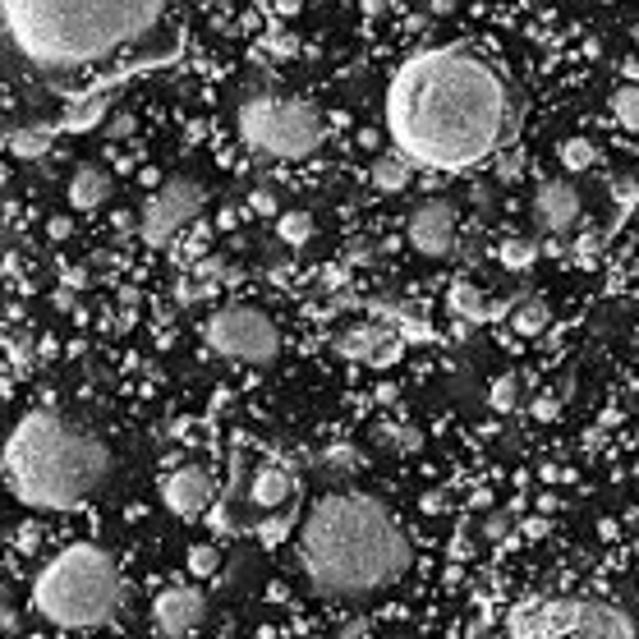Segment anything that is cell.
<instances>
[{"mask_svg":"<svg viewBox=\"0 0 639 639\" xmlns=\"http://www.w3.org/2000/svg\"><path fill=\"white\" fill-rule=\"evenodd\" d=\"M386 129L414 166L464 170L493 157L507 129V88L456 47L410 55L386 88Z\"/></svg>","mask_w":639,"mask_h":639,"instance_id":"1","label":"cell"},{"mask_svg":"<svg viewBox=\"0 0 639 639\" xmlns=\"http://www.w3.org/2000/svg\"><path fill=\"white\" fill-rule=\"evenodd\" d=\"M414 548L378 497L336 488L299 520V571L327 598H363L405 579Z\"/></svg>","mask_w":639,"mask_h":639,"instance_id":"2","label":"cell"},{"mask_svg":"<svg viewBox=\"0 0 639 639\" xmlns=\"http://www.w3.org/2000/svg\"><path fill=\"white\" fill-rule=\"evenodd\" d=\"M166 0H0L10 47L37 69H79L139 42Z\"/></svg>","mask_w":639,"mask_h":639,"instance_id":"3","label":"cell"},{"mask_svg":"<svg viewBox=\"0 0 639 639\" xmlns=\"http://www.w3.org/2000/svg\"><path fill=\"white\" fill-rule=\"evenodd\" d=\"M10 497L33 511H74L92 501L111 478L106 442L55 410H28L5 437L0 456Z\"/></svg>","mask_w":639,"mask_h":639,"instance_id":"4","label":"cell"},{"mask_svg":"<svg viewBox=\"0 0 639 639\" xmlns=\"http://www.w3.org/2000/svg\"><path fill=\"white\" fill-rule=\"evenodd\" d=\"M33 608L61 630H97L120 608V566L97 544L65 548L51 557L33 585Z\"/></svg>","mask_w":639,"mask_h":639,"instance_id":"5","label":"cell"},{"mask_svg":"<svg viewBox=\"0 0 639 639\" xmlns=\"http://www.w3.org/2000/svg\"><path fill=\"white\" fill-rule=\"evenodd\" d=\"M240 139L263 157L299 162L322 143V120L314 106L295 102V97L258 92L240 106Z\"/></svg>","mask_w":639,"mask_h":639,"instance_id":"6","label":"cell"},{"mask_svg":"<svg viewBox=\"0 0 639 639\" xmlns=\"http://www.w3.org/2000/svg\"><path fill=\"white\" fill-rule=\"evenodd\" d=\"M511 639H639L635 622L598 598H544L515 616Z\"/></svg>","mask_w":639,"mask_h":639,"instance_id":"7","label":"cell"},{"mask_svg":"<svg viewBox=\"0 0 639 639\" xmlns=\"http://www.w3.org/2000/svg\"><path fill=\"white\" fill-rule=\"evenodd\" d=\"M203 341L217 350L221 359H235V363H272L281 350V332L277 322L263 314L254 304H226L207 318L203 327Z\"/></svg>","mask_w":639,"mask_h":639,"instance_id":"8","label":"cell"},{"mask_svg":"<svg viewBox=\"0 0 639 639\" xmlns=\"http://www.w3.org/2000/svg\"><path fill=\"white\" fill-rule=\"evenodd\" d=\"M199 207H203V184H199V180H184V176L166 180V184L143 203L139 235H143L148 244H166L180 226H189L193 217H199Z\"/></svg>","mask_w":639,"mask_h":639,"instance_id":"9","label":"cell"},{"mask_svg":"<svg viewBox=\"0 0 639 639\" xmlns=\"http://www.w3.org/2000/svg\"><path fill=\"white\" fill-rule=\"evenodd\" d=\"M410 244L423 258H447L456 248V207L447 199H429L410 212Z\"/></svg>","mask_w":639,"mask_h":639,"instance_id":"10","label":"cell"},{"mask_svg":"<svg viewBox=\"0 0 639 639\" xmlns=\"http://www.w3.org/2000/svg\"><path fill=\"white\" fill-rule=\"evenodd\" d=\"M203 616H207V603H203V593L199 589H166L157 593V603H152V626H157L162 639H184L203 626Z\"/></svg>","mask_w":639,"mask_h":639,"instance_id":"11","label":"cell"},{"mask_svg":"<svg viewBox=\"0 0 639 639\" xmlns=\"http://www.w3.org/2000/svg\"><path fill=\"white\" fill-rule=\"evenodd\" d=\"M162 501L180 520H199L212 507V474L203 464H180L170 478H162Z\"/></svg>","mask_w":639,"mask_h":639,"instance_id":"12","label":"cell"},{"mask_svg":"<svg viewBox=\"0 0 639 639\" xmlns=\"http://www.w3.org/2000/svg\"><path fill=\"white\" fill-rule=\"evenodd\" d=\"M534 217L544 221L552 235H566V230L579 221V193L566 180L538 184V193H534Z\"/></svg>","mask_w":639,"mask_h":639,"instance_id":"13","label":"cell"},{"mask_svg":"<svg viewBox=\"0 0 639 639\" xmlns=\"http://www.w3.org/2000/svg\"><path fill=\"white\" fill-rule=\"evenodd\" d=\"M111 199V176L102 166H79L74 170V180H69V203L79 207V212H92V207H102Z\"/></svg>","mask_w":639,"mask_h":639,"instance_id":"14","label":"cell"},{"mask_svg":"<svg viewBox=\"0 0 639 639\" xmlns=\"http://www.w3.org/2000/svg\"><path fill=\"white\" fill-rule=\"evenodd\" d=\"M290 493H295V478H290L285 470H277V464H263V470L254 474V488H248V497H254V507H263V511L285 507Z\"/></svg>","mask_w":639,"mask_h":639,"instance_id":"15","label":"cell"},{"mask_svg":"<svg viewBox=\"0 0 639 639\" xmlns=\"http://www.w3.org/2000/svg\"><path fill=\"white\" fill-rule=\"evenodd\" d=\"M392 341L386 332H378V327H345V332H336V350L345 359H363V363H373L382 355V345Z\"/></svg>","mask_w":639,"mask_h":639,"instance_id":"16","label":"cell"},{"mask_svg":"<svg viewBox=\"0 0 639 639\" xmlns=\"http://www.w3.org/2000/svg\"><path fill=\"white\" fill-rule=\"evenodd\" d=\"M410 170H414V162L405 157V152H386V157L373 162L368 180H373V189H382V193H400L405 184H410Z\"/></svg>","mask_w":639,"mask_h":639,"instance_id":"17","label":"cell"},{"mask_svg":"<svg viewBox=\"0 0 639 639\" xmlns=\"http://www.w3.org/2000/svg\"><path fill=\"white\" fill-rule=\"evenodd\" d=\"M447 304H451V314L470 318V322H483V318L493 314V308H488V299H483V290H478V285H464V281H456V285H451Z\"/></svg>","mask_w":639,"mask_h":639,"instance_id":"18","label":"cell"},{"mask_svg":"<svg viewBox=\"0 0 639 639\" xmlns=\"http://www.w3.org/2000/svg\"><path fill=\"white\" fill-rule=\"evenodd\" d=\"M548 322H552V308L544 304V299H525L511 314V332H520V336H538V332H548Z\"/></svg>","mask_w":639,"mask_h":639,"instance_id":"19","label":"cell"},{"mask_svg":"<svg viewBox=\"0 0 639 639\" xmlns=\"http://www.w3.org/2000/svg\"><path fill=\"white\" fill-rule=\"evenodd\" d=\"M277 235L285 240V244H308L314 240V217H304V212H285V217L277 221Z\"/></svg>","mask_w":639,"mask_h":639,"instance_id":"20","label":"cell"},{"mask_svg":"<svg viewBox=\"0 0 639 639\" xmlns=\"http://www.w3.org/2000/svg\"><path fill=\"white\" fill-rule=\"evenodd\" d=\"M497 258H501V267H511V272H520V267H529V263L538 258V244H534V240H501Z\"/></svg>","mask_w":639,"mask_h":639,"instance_id":"21","label":"cell"},{"mask_svg":"<svg viewBox=\"0 0 639 639\" xmlns=\"http://www.w3.org/2000/svg\"><path fill=\"white\" fill-rule=\"evenodd\" d=\"M612 115H616V125H626V129L639 133V88H635V84H630V88H616Z\"/></svg>","mask_w":639,"mask_h":639,"instance_id":"22","label":"cell"},{"mask_svg":"<svg viewBox=\"0 0 639 639\" xmlns=\"http://www.w3.org/2000/svg\"><path fill=\"white\" fill-rule=\"evenodd\" d=\"M557 157H561V166H566V170H589L598 152H593L585 139H571V143H561Z\"/></svg>","mask_w":639,"mask_h":639,"instance_id":"23","label":"cell"},{"mask_svg":"<svg viewBox=\"0 0 639 639\" xmlns=\"http://www.w3.org/2000/svg\"><path fill=\"white\" fill-rule=\"evenodd\" d=\"M217 566H221V552L212 544H193L189 548V575H217Z\"/></svg>","mask_w":639,"mask_h":639,"instance_id":"24","label":"cell"},{"mask_svg":"<svg viewBox=\"0 0 639 639\" xmlns=\"http://www.w3.org/2000/svg\"><path fill=\"white\" fill-rule=\"evenodd\" d=\"M285 534H290V515H267L263 525H258V538H263L267 548H272V544H281Z\"/></svg>","mask_w":639,"mask_h":639,"instance_id":"25","label":"cell"},{"mask_svg":"<svg viewBox=\"0 0 639 639\" xmlns=\"http://www.w3.org/2000/svg\"><path fill=\"white\" fill-rule=\"evenodd\" d=\"M493 405L497 410H515V378H497L493 382Z\"/></svg>","mask_w":639,"mask_h":639,"instance_id":"26","label":"cell"},{"mask_svg":"<svg viewBox=\"0 0 639 639\" xmlns=\"http://www.w3.org/2000/svg\"><path fill=\"white\" fill-rule=\"evenodd\" d=\"M593 254H598V240H593V235H579V240H575V263H579V267H593V263H598Z\"/></svg>","mask_w":639,"mask_h":639,"instance_id":"27","label":"cell"},{"mask_svg":"<svg viewBox=\"0 0 639 639\" xmlns=\"http://www.w3.org/2000/svg\"><path fill=\"white\" fill-rule=\"evenodd\" d=\"M254 212H263V217H277V199H272V193H254Z\"/></svg>","mask_w":639,"mask_h":639,"instance_id":"28","label":"cell"},{"mask_svg":"<svg viewBox=\"0 0 639 639\" xmlns=\"http://www.w3.org/2000/svg\"><path fill=\"white\" fill-rule=\"evenodd\" d=\"M507 529H511V520H507V515H493L488 525H483V534H488V538H501Z\"/></svg>","mask_w":639,"mask_h":639,"instance_id":"29","label":"cell"},{"mask_svg":"<svg viewBox=\"0 0 639 639\" xmlns=\"http://www.w3.org/2000/svg\"><path fill=\"white\" fill-rule=\"evenodd\" d=\"M341 639H368V626L350 622V626H341Z\"/></svg>","mask_w":639,"mask_h":639,"instance_id":"30","label":"cell"},{"mask_svg":"<svg viewBox=\"0 0 639 639\" xmlns=\"http://www.w3.org/2000/svg\"><path fill=\"white\" fill-rule=\"evenodd\" d=\"M538 419H557V400H552V396L538 400Z\"/></svg>","mask_w":639,"mask_h":639,"instance_id":"31","label":"cell"}]
</instances>
